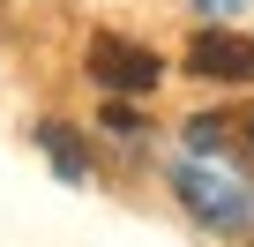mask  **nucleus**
<instances>
[{
  "label": "nucleus",
  "mask_w": 254,
  "mask_h": 247,
  "mask_svg": "<svg viewBox=\"0 0 254 247\" xmlns=\"http://www.w3.org/2000/svg\"><path fill=\"white\" fill-rule=\"evenodd\" d=\"M90 75L112 90V97H142V90H157V75H165V60L150 53V45H127V38H90Z\"/></svg>",
  "instance_id": "f257e3e1"
},
{
  "label": "nucleus",
  "mask_w": 254,
  "mask_h": 247,
  "mask_svg": "<svg viewBox=\"0 0 254 247\" xmlns=\"http://www.w3.org/2000/svg\"><path fill=\"white\" fill-rule=\"evenodd\" d=\"M187 75H202V82H254V38H239V30H202V38L187 45Z\"/></svg>",
  "instance_id": "f03ea898"
},
{
  "label": "nucleus",
  "mask_w": 254,
  "mask_h": 247,
  "mask_svg": "<svg viewBox=\"0 0 254 247\" xmlns=\"http://www.w3.org/2000/svg\"><path fill=\"white\" fill-rule=\"evenodd\" d=\"M187 143L209 150V158H247L254 165V112H202V120H187Z\"/></svg>",
  "instance_id": "7ed1b4c3"
},
{
  "label": "nucleus",
  "mask_w": 254,
  "mask_h": 247,
  "mask_svg": "<svg viewBox=\"0 0 254 247\" xmlns=\"http://www.w3.org/2000/svg\"><path fill=\"white\" fill-rule=\"evenodd\" d=\"M180 195H187V210H202L209 225H239V217H247V202H239L232 187H217L209 172H194V165L180 172Z\"/></svg>",
  "instance_id": "20e7f679"
},
{
  "label": "nucleus",
  "mask_w": 254,
  "mask_h": 247,
  "mask_svg": "<svg viewBox=\"0 0 254 247\" xmlns=\"http://www.w3.org/2000/svg\"><path fill=\"white\" fill-rule=\"evenodd\" d=\"M38 143H45V158L60 165V180H90V150L75 143V128H67V120H45V128H38Z\"/></svg>",
  "instance_id": "39448f33"
},
{
  "label": "nucleus",
  "mask_w": 254,
  "mask_h": 247,
  "mask_svg": "<svg viewBox=\"0 0 254 247\" xmlns=\"http://www.w3.org/2000/svg\"><path fill=\"white\" fill-rule=\"evenodd\" d=\"M105 128H112V135H142V120L127 112V105H105Z\"/></svg>",
  "instance_id": "423d86ee"
},
{
  "label": "nucleus",
  "mask_w": 254,
  "mask_h": 247,
  "mask_svg": "<svg viewBox=\"0 0 254 247\" xmlns=\"http://www.w3.org/2000/svg\"><path fill=\"white\" fill-rule=\"evenodd\" d=\"M202 8H232V0H202Z\"/></svg>",
  "instance_id": "0eeeda50"
}]
</instances>
